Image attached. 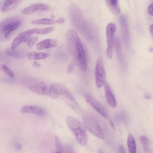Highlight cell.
<instances>
[{
    "label": "cell",
    "mask_w": 153,
    "mask_h": 153,
    "mask_svg": "<svg viewBox=\"0 0 153 153\" xmlns=\"http://www.w3.org/2000/svg\"><path fill=\"white\" fill-rule=\"evenodd\" d=\"M54 29L53 27H49L43 29L34 28L27 30L25 32L27 34L30 35L34 34L44 35L51 33Z\"/></svg>",
    "instance_id": "d6986e66"
},
{
    "label": "cell",
    "mask_w": 153,
    "mask_h": 153,
    "mask_svg": "<svg viewBox=\"0 0 153 153\" xmlns=\"http://www.w3.org/2000/svg\"><path fill=\"white\" fill-rule=\"evenodd\" d=\"M104 86L105 99L107 103L111 107H115L116 105V101L110 85L106 82Z\"/></svg>",
    "instance_id": "5bb4252c"
},
{
    "label": "cell",
    "mask_w": 153,
    "mask_h": 153,
    "mask_svg": "<svg viewBox=\"0 0 153 153\" xmlns=\"http://www.w3.org/2000/svg\"><path fill=\"white\" fill-rule=\"evenodd\" d=\"M15 146L16 148L18 150H19L21 148V146L17 143H16V144L15 145Z\"/></svg>",
    "instance_id": "e575fe53"
},
{
    "label": "cell",
    "mask_w": 153,
    "mask_h": 153,
    "mask_svg": "<svg viewBox=\"0 0 153 153\" xmlns=\"http://www.w3.org/2000/svg\"><path fill=\"white\" fill-rule=\"evenodd\" d=\"M95 76L97 87L98 88L102 87L106 82V74L103 62L100 57L98 58L96 63Z\"/></svg>",
    "instance_id": "9c48e42d"
},
{
    "label": "cell",
    "mask_w": 153,
    "mask_h": 153,
    "mask_svg": "<svg viewBox=\"0 0 153 153\" xmlns=\"http://www.w3.org/2000/svg\"><path fill=\"white\" fill-rule=\"evenodd\" d=\"M109 122L112 128L114 129V126L113 122L111 120H110Z\"/></svg>",
    "instance_id": "74e56055"
},
{
    "label": "cell",
    "mask_w": 153,
    "mask_h": 153,
    "mask_svg": "<svg viewBox=\"0 0 153 153\" xmlns=\"http://www.w3.org/2000/svg\"><path fill=\"white\" fill-rule=\"evenodd\" d=\"M21 1L20 0H1L0 11L3 13L12 11L17 7Z\"/></svg>",
    "instance_id": "8fae6325"
},
{
    "label": "cell",
    "mask_w": 153,
    "mask_h": 153,
    "mask_svg": "<svg viewBox=\"0 0 153 153\" xmlns=\"http://www.w3.org/2000/svg\"><path fill=\"white\" fill-rule=\"evenodd\" d=\"M55 140L56 151L61 153L63 145L62 144L60 139L58 136L57 135L55 136Z\"/></svg>",
    "instance_id": "484cf974"
},
{
    "label": "cell",
    "mask_w": 153,
    "mask_h": 153,
    "mask_svg": "<svg viewBox=\"0 0 153 153\" xmlns=\"http://www.w3.org/2000/svg\"><path fill=\"white\" fill-rule=\"evenodd\" d=\"M39 39L37 36H35L29 39L27 42V45L30 48L32 47L37 42Z\"/></svg>",
    "instance_id": "83f0119b"
},
{
    "label": "cell",
    "mask_w": 153,
    "mask_h": 153,
    "mask_svg": "<svg viewBox=\"0 0 153 153\" xmlns=\"http://www.w3.org/2000/svg\"><path fill=\"white\" fill-rule=\"evenodd\" d=\"M61 153H74L72 148L69 145L63 146Z\"/></svg>",
    "instance_id": "f1b7e54d"
},
{
    "label": "cell",
    "mask_w": 153,
    "mask_h": 153,
    "mask_svg": "<svg viewBox=\"0 0 153 153\" xmlns=\"http://www.w3.org/2000/svg\"><path fill=\"white\" fill-rule=\"evenodd\" d=\"M66 37L67 48L76 62L85 58L84 47L77 33L73 30L69 29L66 33Z\"/></svg>",
    "instance_id": "6da1fadb"
},
{
    "label": "cell",
    "mask_w": 153,
    "mask_h": 153,
    "mask_svg": "<svg viewBox=\"0 0 153 153\" xmlns=\"http://www.w3.org/2000/svg\"><path fill=\"white\" fill-rule=\"evenodd\" d=\"M31 35L27 34L25 31L19 33L13 39L11 44V48L14 49L22 42H25L29 40Z\"/></svg>",
    "instance_id": "9a60e30c"
},
{
    "label": "cell",
    "mask_w": 153,
    "mask_h": 153,
    "mask_svg": "<svg viewBox=\"0 0 153 153\" xmlns=\"http://www.w3.org/2000/svg\"><path fill=\"white\" fill-rule=\"evenodd\" d=\"M86 128L97 137L104 138V135L100 125L97 119L93 115L89 113L84 114L82 116Z\"/></svg>",
    "instance_id": "8992f818"
},
{
    "label": "cell",
    "mask_w": 153,
    "mask_h": 153,
    "mask_svg": "<svg viewBox=\"0 0 153 153\" xmlns=\"http://www.w3.org/2000/svg\"><path fill=\"white\" fill-rule=\"evenodd\" d=\"M80 69L82 71H86L88 68L86 58L83 59L76 62Z\"/></svg>",
    "instance_id": "d4e9b609"
},
{
    "label": "cell",
    "mask_w": 153,
    "mask_h": 153,
    "mask_svg": "<svg viewBox=\"0 0 153 153\" xmlns=\"http://www.w3.org/2000/svg\"><path fill=\"white\" fill-rule=\"evenodd\" d=\"M144 97L147 99H149L151 98L149 94H145Z\"/></svg>",
    "instance_id": "8d00e7d4"
},
{
    "label": "cell",
    "mask_w": 153,
    "mask_h": 153,
    "mask_svg": "<svg viewBox=\"0 0 153 153\" xmlns=\"http://www.w3.org/2000/svg\"><path fill=\"white\" fill-rule=\"evenodd\" d=\"M1 68L3 71L8 74L11 78H13L15 76L14 73L9 68L4 64L1 65Z\"/></svg>",
    "instance_id": "4316f807"
},
{
    "label": "cell",
    "mask_w": 153,
    "mask_h": 153,
    "mask_svg": "<svg viewBox=\"0 0 153 153\" xmlns=\"http://www.w3.org/2000/svg\"><path fill=\"white\" fill-rule=\"evenodd\" d=\"M56 21V23H63L65 21V19L63 17H60L57 19Z\"/></svg>",
    "instance_id": "d6a6232c"
},
{
    "label": "cell",
    "mask_w": 153,
    "mask_h": 153,
    "mask_svg": "<svg viewBox=\"0 0 153 153\" xmlns=\"http://www.w3.org/2000/svg\"><path fill=\"white\" fill-rule=\"evenodd\" d=\"M40 64L37 61H34L33 63V66L36 67H39Z\"/></svg>",
    "instance_id": "836d02e7"
},
{
    "label": "cell",
    "mask_w": 153,
    "mask_h": 153,
    "mask_svg": "<svg viewBox=\"0 0 153 153\" xmlns=\"http://www.w3.org/2000/svg\"><path fill=\"white\" fill-rule=\"evenodd\" d=\"M31 24L36 25H50L56 23V21L48 18H43L33 20Z\"/></svg>",
    "instance_id": "44dd1931"
},
{
    "label": "cell",
    "mask_w": 153,
    "mask_h": 153,
    "mask_svg": "<svg viewBox=\"0 0 153 153\" xmlns=\"http://www.w3.org/2000/svg\"><path fill=\"white\" fill-rule=\"evenodd\" d=\"M148 12L149 14L151 15H153V4L152 3L149 6L148 8Z\"/></svg>",
    "instance_id": "4dcf8cb0"
},
{
    "label": "cell",
    "mask_w": 153,
    "mask_h": 153,
    "mask_svg": "<svg viewBox=\"0 0 153 153\" xmlns=\"http://www.w3.org/2000/svg\"><path fill=\"white\" fill-rule=\"evenodd\" d=\"M66 122L78 143L83 146L86 145L88 137L86 128L84 125L76 119L70 116L66 117Z\"/></svg>",
    "instance_id": "277c9868"
},
{
    "label": "cell",
    "mask_w": 153,
    "mask_h": 153,
    "mask_svg": "<svg viewBox=\"0 0 153 153\" xmlns=\"http://www.w3.org/2000/svg\"><path fill=\"white\" fill-rule=\"evenodd\" d=\"M22 82L25 87L32 91L51 97L50 85L42 80L36 78L27 77L22 79Z\"/></svg>",
    "instance_id": "5b68a950"
},
{
    "label": "cell",
    "mask_w": 153,
    "mask_h": 153,
    "mask_svg": "<svg viewBox=\"0 0 153 153\" xmlns=\"http://www.w3.org/2000/svg\"><path fill=\"white\" fill-rule=\"evenodd\" d=\"M54 153H61L60 152H58L56 151V152H55Z\"/></svg>",
    "instance_id": "ab89813d"
},
{
    "label": "cell",
    "mask_w": 153,
    "mask_h": 153,
    "mask_svg": "<svg viewBox=\"0 0 153 153\" xmlns=\"http://www.w3.org/2000/svg\"><path fill=\"white\" fill-rule=\"evenodd\" d=\"M51 97L56 98L59 96L65 103L75 111L79 109V106L68 89L63 84L54 82L50 85Z\"/></svg>",
    "instance_id": "7a4b0ae2"
},
{
    "label": "cell",
    "mask_w": 153,
    "mask_h": 153,
    "mask_svg": "<svg viewBox=\"0 0 153 153\" xmlns=\"http://www.w3.org/2000/svg\"><path fill=\"white\" fill-rule=\"evenodd\" d=\"M21 111L23 113H31L41 116L46 114V111L45 109L36 105L24 106L22 107Z\"/></svg>",
    "instance_id": "4fadbf2b"
},
{
    "label": "cell",
    "mask_w": 153,
    "mask_h": 153,
    "mask_svg": "<svg viewBox=\"0 0 153 153\" xmlns=\"http://www.w3.org/2000/svg\"><path fill=\"white\" fill-rule=\"evenodd\" d=\"M75 65V62L74 61L71 62L68 65L67 69L68 73H71L74 69Z\"/></svg>",
    "instance_id": "f546056e"
},
{
    "label": "cell",
    "mask_w": 153,
    "mask_h": 153,
    "mask_svg": "<svg viewBox=\"0 0 153 153\" xmlns=\"http://www.w3.org/2000/svg\"><path fill=\"white\" fill-rule=\"evenodd\" d=\"M57 45V42L56 41L51 39H47L37 43L36 47L37 50L40 51L44 49L55 47Z\"/></svg>",
    "instance_id": "e0dca14e"
},
{
    "label": "cell",
    "mask_w": 153,
    "mask_h": 153,
    "mask_svg": "<svg viewBox=\"0 0 153 153\" xmlns=\"http://www.w3.org/2000/svg\"><path fill=\"white\" fill-rule=\"evenodd\" d=\"M150 31L151 33V34L152 36H153V25H152L150 27Z\"/></svg>",
    "instance_id": "d590c367"
},
{
    "label": "cell",
    "mask_w": 153,
    "mask_h": 153,
    "mask_svg": "<svg viewBox=\"0 0 153 153\" xmlns=\"http://www.w3.org/2000/svg\"><path fill=\"white\" fill-rule=\"evenodd\" d=\"M49 6L45 4L36 3L31 5L21 11L22 13L28 15L38 11H46L48 10Z\"/></svg>",
    "instance_id": "7c38bea8"
},
{
    "label": "cell",
    "mask_w": 153,
    "mask_h": 153,
    "mask_svg": "<svg viewBox=\"0 0 153 153\" xmlns=\"http://www.w3.org/2000/svg\"><path fill=\"white\" fill-rule=\"evenodd\" d=\"M98 153H105V152L102 149H100Z\"/></svg>",
    "instance_id": "f35d334b"
},
{
    "label": "cell",
    "mask_w": 153,
    "mask_h": 153,
    "mask_svg": "<svg viewBox=\"0 0 153 153\" xmlns=\"http://www.w3.org/2000/svg\"><path fill=\"white\" fill-rule=\"evenodd\" d=\"M116 48L117 54L120 61L121 63L123 61V56L122 54L121 45L119 40L118 38H117L116 41Z\"/></svg>",
    "instance_id": "cb8c5ba5"
},
{
    "label": "cell",
    "mask_w": 153,
    "mask_h": 153,
    "mask_svg": "<svg viewBox=\"0 0 153 153\" xmlns=\"http://www.w3.org/2000/svg\"><path fill=\"white\" fill-rule=\"evenodd\" d=\"M116 26L113 23H108L106 28L107 40L108 45L106 55L111 59L113 55V49L115 44L114 34L116 30Z\"/></svg>",
    "instance_id": "ba28073f"
},
{
    "label": "cell",
    "mask_w": 153,
    "mask_h": 153,
    "mask_svg": "<svg viewBox=\"0 0 153 153\" xmlns=\"http://www.w3.org/2000/svg\"><path fill=\"white\" fill-rule=\"evenodd\" d=\"M120 23L125 41L126 44L129 43V36L127 20L126 16L122 15L120 17Z\"/></svg>",
    "instance_id": "2e32d148"
},
{
    "label": "cell",
    "mask_w": 153,
    "mask_h": 153,
    "mask_svg": "<svg viewBox=\"0 0 153 153\" xmlns=\"http://www.w3.org/2000/svg\"><path fill=\"white\" fill-rule=\"evenodd\" d=\"M70 17L75 27L88 39L91 37L89 26L79 9L76 5H72L69 7Z\"/></svg>",
    "instance_id": "3957f363"
},
{
    "label": "cell",
    "mask_w": 153,
    "mask_h": 153,
    "mask_svg": "<svg viewBox=\"0 0 153 153\" xmlns=\"http://www.w3.org/2000/svg\"><path fill=\"white\" fill-rule=\"evenodd\" d=\"M127 145L129 153H136V145L135 139L131 134L128 137Z\"/></svg>",
    "instance_id": "7402d4cb"
},
{
    "label": "cell",
    "mask_w": 153,
    "mask_h": 153,
    "mask_svg": "<svg viewBox=\"0 0 153 153\" xmlns=\"http://www.w3.org/2000/svg\"><path fill=\"white\" fill-rule=\"evenodd\" d=\"M106 3L111 11L114 14L118 15L120 12V9L117 0H107Z\"/></svg>",
    "instance_id": "ffe728a7"
},
{
    "label": "cell",
    "mask_w": 153,
    "mask_h": 153,
    "mask_svg": "<svg viewBox=\"0 0 153 153\" xmlns=\"http://www.w3.org/2000/svg\"><path fill=\"white\" fill-rule=\"evenodd\" d=\"M119 153H126L124 147L121 145L119 146Z\"/></svg>",
    "instance_id": "1f68e13d"
},
{
    "label": "cell",
    "mask_w": 153,
    "mask_h": 153,
    "mask_svg": "<svg viewBox=\"0 0 153 153\" xmlns=\"http://www.w3.org/2000/svg\"><path fill=\"white\" fill-rule=\"evenodd\" d=\"M84 98L86 102L98 113L106 119L108 118L109 116L106 110L92 96L86 94L84 95Z\"/></svg>",
    "instance_id": "30bf717a"
},
{
    "label": "cell",
    "mask_w": 153,
    "mask_h": 153,
    "mask_svg": "<svg viewBox=\"0 0 153 153\" xmlns=\"http://www.w3.org/2000/svg\"><path fill=\"white\" fill-rule=\"evenodd\" d=\"M50 55L49 53L45 52H30L27 53V56L30 59L39 60L47 58Z\"/></svg>",
    "instance_id": "ac0fdd59"
},
{
    "label": "cell",
    "mask_w": 153,
    "mask_h": 153,
    "mask_svg": "<svg viewBox=\"0 0 153 153\" xmlns=\"http://www.w3.org/2000/svg\"><path fill=\"white\" fill-rule=\"evenodd\" d=\"M21 22L15 18H10L4 20L0 23V39H7L10 33L18 28Z\"/></svg>",
    "instance_id": "52a82bcc"
},
{
    "label": "cell",
    "mask_w": 153,
    "mask_h": 153,
    "mask_svg": "<svg viewBox=\"0 0 153 153\" xmlns=\"http://www.w3.org/2000/svg\"><path fill=\"white\" fill-rule=\"evenodd\" d=\"M140 139L144 150L146 152H148L149 150L150 143L149 139L146 136L143 135L140 137Z\"/></svg>",
    "instance_id": "603a6c76"
}]
</instances>
